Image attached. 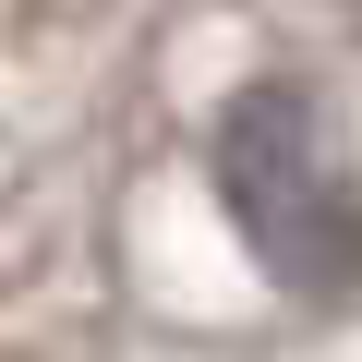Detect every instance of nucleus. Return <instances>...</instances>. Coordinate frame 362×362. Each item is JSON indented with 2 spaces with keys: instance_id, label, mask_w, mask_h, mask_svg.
<instances>
[{
  "instance_id": "nucleus-1",
  "label": "nucleus",
  "mask_w": 362,
  "mask_h": 362,
  "mask_svg": "<svg viewBox=\"0 0 362 362\" xmlns=\"http://www.w3.org/2000/svg\"><path fill=\"white\" fill-rule=\"evenodd\" d=\"M218 181H230V218L242 242L302 278V290H338L350 278V194L326 181V145H314V109L290 85H254L218 133Z\"/></svg>"
}]
</instances>
